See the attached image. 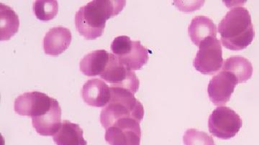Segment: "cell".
Instances as JSON below:
<instances>
[{"mask_svg": "<svg viewBox=\"0 0 259 145\" xmlns=\"http://www.w3.org/2000/svg\"><path fill=\"white\" fill-rule=\"evenodd\" d=\"M72 40L69 29L64 27L51 28L44 38V49L46 54L57 56L67 50Z\"/></svg>", "mask_w": 259, "mask_h": 145, "instance_id": "12", "label": "cell"}, {"mask_svg": "<svg viewBox=\"0 0 259 145\" xmlns=\"http://www.w3.org/2000/svg\"><path fill=\"white\" fill-rule=\"evenodd\" d=\"M56 145H87L88 142L83 138V129L79 124L63 121L59 130L54 136Z\"/></svg>", "mask_w": 259, "mask_h": 145, "instance_id": "16", "label": "cell"}, {"mask_svg": "<svg viewBox=\"0 0 259 145\" xmlns=\"http://www.w3.org/2000/svg\"><path fill=\"white\" fill-rule=\"evenodd\" d=\"M111 51L121 64L132 71L141 69L149 59L148 50L141 41L131 40L126 35L115 37L112 40Z\"/></svg>", "mask_w": 259, "mask_h": 145, "instance_id": "4", "label": "cell"}, {"mask_svg": "<svg viewBox=\"0 0 259 145\" xmlns=\"http://www.w3.org/2000/svg\"><path fill=\"white\" fill-rule=\"evenodd\" d=\"M32 127L41 136H54L60 129L61 108L59 102L55 101L51 110L45 115L32 118Z\"/></svg>", "mask_w": 259, "mask_h": 145, "instance_id": "13", "label": "cell"}, {"mask_svg": "<svg viewBox=\"0 0 259 145\" xmlns=\"http://www.w3.org/2000/svg\"><path fill=\"white\" fill-rule=\"evenodd\" d=\"M33 12L41 21L53 20L59 12V3L56 0H37L33 3Z\"/></svg>", "mask_w": 259, "mask_h": 145, "instance_id": "19", "label": "cell"}, {"mask_svg": "<svg viewBox=\"0 0 259 145\" xmlns=\"http://www.w3.org/2000/svg\"><path fill=\"white\" fill-rule=\"evenodd\" d=\"M111 97L110 87L99 78L89 80L82 88L83 102L94 107H105Z\"/></svg>", "mask_w": 259, "mask_h": 145, "instance_id": "11", "label": "cell"}, {"mask_svg": "<svg viewBox=\"0 0 259 145\" xmlns=\"http://www.w3.org/2000/svg\"><path fill=\"white\" fill-rule=\"evenodd\" d=\"M218 32L226 49L237 51L246 49L255 37L249 11L243 7L233 8L221 20Z\"/></svg>", "mask_w": 259, "mask_h": 145, "instance_id": "2", "label": "cell"}, {"mask_svg": "<svg viewBox=\"0 0 259 145\" xmlns=\"http://www.w3.org/2000/svg\"><path fill=\"white\" fill-rule=\"evenodd\" d=\"M105 140L110 145H140L141 129L139 121L123 118L107 128Z\"/></svg>", "mask_w": 259, "mask_h": 145, "instance_id": "8", "label": "cell"}, {"mask_svg": "<svg viewBox=\"0 0 259 145\" xmlns=\"http://www.w3.org/2000/svg\"><path fill=\"white\" fill-rule=\"evenodd\" d=\"M223 71L231 73L238 83H245L253 75V66L248 59L242 56L228 58L223 65Z\"/></svg>", "mask_w": 259, "mask_h": 145, "instance_id": "17", "label": "cell"}, {"mask_svg": "<svg viewBox=\"0 0 259 145\" xmlns=\"http://www.w3.org/2000/svg\"><path fill=\"white\" fill-rule=\"evenodd\" d=\"M243 125L240 116L227 107L214 109L209 117V131L213 136L222 139H230L239 132Z\"/></svg>", "mask_w": 259, "mask_h": 145, "instance_id": "5", "label": "cell"}, {"mask_svg": "<svg viewBox=\"0 0 259 145\" xmlns=\"http://www.w3.org/2000/svg\"><path fill=\"white\" fill-rule=\"evenodd\" d=\"M100 76L110 87L125 88L134 94L139 90L140 81L136 73L121 64L114 54L110 55L108 66Z\"/></svg>", "mask_w": 259, "mask_h": 145, "instance_id": "9", "label": "cell"}, {"mask_svg": "<svg viewBox=\"0 0 259 145\" xmlns=\"http://www.w3.org/2000/svg\"><path fill=\"white\" fill-rule=\"evenodd\" d=\"M110 55L111 54L105 50H97L89 53L80 61V71L89 77L101 76L108 66Z\"/></svg>", "mask_w": 259, "mask_h": 145, "instance_id": "14", "label": "cell"}, {"mask_svg": "<svg viewBox=\"0 0 259 145\" xmlns=\"http://www.w3.org/2000/svg\"><path fill=\"white\" fill-rule=\"evenodd\" d=\"M238 82L231 73L221 71L209 81L208 95L211 102L216 106L226 105Z\"/></svg>", "mask_w": 259, "mask_h": 145, "instance_id": "10", "label": "cell"}, {"mask_svg": "<svg viewBox=\"0 0 259 145\" xmlns=\"http://www.w3.org/2000/svg\"><path fill=\"white\" fill-rule=\"evenodd\" d=\"M223 64L221 41L208 37L201 42L194 60V68L204 75H213L220 71Z\"/></svg>", "mask_w": 259, "mask_h": 145, "instance_id": "6", "label": "cell"}, {"mask_svg": "<svg viewBox=\"0 0 259 145\" xmlns=\"http://www.w3.org/2000/svg\"><path fill=\"white\" fill-rule=\"evenodd\" d=\"M111 97L106 107L100 114V122L107 129L118 119L133 118L141 122L144 117L142 104L134 96L132 92L125 88L110 87Z\"/></svg>", "mask_w": 259, "mask_h": 145, "instance_id": "3", "label": "cell"}, {"mask_svg": "<svg viewBox=\"0 0 259 145\" xmlns=\"http://www.w3.org/2000/svg\"><path fill=\"white\" fill-rule=\"evenodd\" d=\"M20 20L15 10L0 3V37L1 40H8L18 32Z\"/></svg>", "mask_w": 259, "mask_h": 145, "instance_id": "18", "label": "cell"}, {"mask_svg": "<svg viewBox=\"0 0 259 145\" xmlns=\"http://www.w3.org/2000/svg\"><path fill=\"white\" fill-rule=\"evenodd\" d=\"M56 100L41 92H26L16 98L14 110L19 115L37 118L47 114Z\"/></svg>", "mask_w": 259, "mask_h": 145, "instance_id": "7", "label": "cell"}, {"mask_svg": "<svg viewBox=\"0 0 259 145\" xmlns=\"http://www.w3.org/2000/svg\"><path fill=\"white\" fill-rule=\"evenodd\" d=\"M126 1L94 0L81 7L75 15V25L79 35L87 40L101 37L109 19L123 10Z\"/></svg>", "mask_w": 259, "mask_h": 145, "instance_id": "1", "label": "cell"}, {"mask_svg": "<svg viewBox=\"0 0 259 145\" xmlns=\"http://www.w3.org/2000/svg\"><path fill=\"white\" fill-rule=\"evenodd\" d=\"M185 145H216L212 137L207 133L195 129H189L183 136Z\"/></svg>", "mask_w": 259, "mask_h": 145, "instance_id": "20", "label": "cell"}, {"mask_svg": "<svg viewBox=\"0 0 259 145\" xmlns=\"http://www.w3.org/2000/svg\"><path fill=\"white\" fill-rule=\"evenodd\" d=\"M217 27L210 18L197 16L192 19L189 25V36L194 45L199 46L201 42L208 37H217Z\"/></svg>", "mask_w": 259, "mask_h": 145, "instance_id": "15", "label": "cell"}]
</instances>
